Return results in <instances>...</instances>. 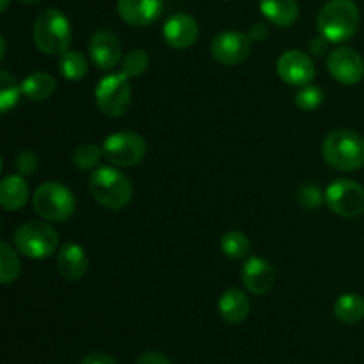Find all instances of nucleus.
Listing matches in <instances>:
<instances>
[{"label":"nucleus","instance_id":"nucleus-32","mask_svg":"<svg viewBox=\"0 0 364 364\" xmlns=\"http://www.w3.org/2000/svg\"><path fill=\"white\" fill-rule=\"evenodd\" d=\"M135 364H173L167 355L160 354V352H146L137 359Z\"/></svg>","mask_w":364,"mask_h":364},{"label":"nucleus","instance_id":"nucleus-12","mask_svg":"<svg viewBox=\"0 0 364 364\" xmlns=\"http://www.w3.org/2000/svg\"><path fill=\"white\" fill-rule=\"evenodd\" d=\"M329 73L336 78L340 84L355 85L364 77V60L354 48L341 46L336 48L327 59Z\"/></svg>","mask_w":364,"mask_h":364},{"label":"nucleus","instance_id":"nucleus-37","mask_svg":"<svg viewBox=\"0 0 364 364\" xmlns=\"http://www.w3.org/2000/svg\"><path fill=\"white\" fill-rule=\"evenodd\" d=\"M20 2H23V4H36V2H39V0H20Z\"/></svg>","mask_w":364,"mask_h":364},{"label":"nucleus","instance_id":"nucleus-19","mask_svg":"<svg viewBox=\"0 0 364 364\" xmlns=\"http://www.w3.org/2000/svg\"><path fill=\"white\" fill-rule=\"evenodd\" d=\"M28 199V185L21 174H11L0 183V205L7 212H16L25 206Z\"/></svg>","mask_w":364,"mask_h":364},{"label":"nucleus","instance_id":"nucleus-34","mask_svg":"<svg viewBox=\"0 0 364 364\" xmlns=\"http://www.w3.org/2000/svg\"><path fill=\"white\" fill-rule=\"evenodd\" d=\"M249 38L252 39V41H263V39L267 38V27L263 23H255L251 27V31H249Z\"/></svg>","mask_w":364,"mask_h":364},{"label":"nucleus","instance_id":"nucleus-15","mask_svg":"<svg viewBox=\"0 0 364 364\" xmlns=\"http://www.w3.org/2000/svg\"><path fill=\"white\" fill-rule=\"evenodd\" d=\"M199 27L198 21L191 14L178 13L171 16L164 25V39L173 48H188L198 39Z\"/></svg>","mask_w":364,"mask_h":364},{"label":"nucleus","instance_id":"nucleus-29","mask_svg":"<svg viewBox=\"0 0 364 364\" xmlns=\"http://www.w3.org/2000/svg\"><path fill=\"white\" fill-rule=\"evenodd\" d=\"M322 91L316 85H304L297 92V96H295V105L301 110H304V112H311V110L318 109L320 103H322Z\"/></svg>","mask_w":364,"mask_h":364},{"label":"nucleus","instance_id":"nucleus-16","mask_svg":"<svg viewBox=\"0 0 364 364\" xmlns=\"http://www.w3.org/2000/svg\"><path fill=\"white\" fill-rule=\"evenodd\" d=\"M242 279L251 294L267 295L276 283V272L267 259L256 256V258L247 259L244 272H242Z\"/></svg>","mask_w":364,"mask_h":364},{"label":"nucleus","instance_id":"nucleus-4","mask_svg":"<svg viewBox=\"0 0 364 364\" xmlns=\"http://www.w3.org/2000/svg\"><path fill=\"white\" fill-rule=\"evenodd\" d=\"M92 198L109 210H121L130 203L134 188L130 180L114 167H98L89 178Z\"/></svg>","mask_w":364,"mask_h":364},{"label":"nucleus","instance_id":"nucleus-23","mask_svg":"<svg viewBox=\"0 0 364 364\" xmlns=\"http://www.w3.org/2000/svg\"><path fill=\"white\" fill-rule=\"evenodd\" d=\"M59 70L68 80H82L87 73V60L77 50H68L63 55H59Z\"/></svg>","mask_w":364,"mask_h":364},{"label":"nucleus","instance_id":"nucleus-9","mask_svg":"<svg viewBox=\"0 0 364 364\" xmlns=\"http://www.w3.org/2000/svg\"><path fill=\"white\" fill-rule=\"evenodd\" d=\"M326 203L336 215L352 217L364 212V188L352 180H336L326 191Z\"/></svg>","mask_w":364,"mask_h":364},{"label":"nucleus","instance_id":"nucleus-26","mask_svg":"<svg viewBox=\"0 0 364 364\" xmlns=\"http://www.w3.org/2000/svg\"><path fill=\"white\" fill-rule=\"evenodd\" d=\"M220 247L226 256L233 259H242L249 255L251 251V244H249L247 237L240 231H228L224 233L223 240H220Z\"/></svg>","mask_w":364,"mask_h":364},{"label":"nucleus","instance_id":"nucleus-36","mask_svg":"<svg viewBox=\"0 0 364 364\" xmlns=\"http://www.w3.org/2000/svg\"><path fill=\"white\" fill-rule=\"evenodd\" d=\"M7 6H9V0H2V6H0V11H6L7 9Z\"/></svg>","mask_w":364,"mask_h":364},{"label":"nucleus","instance_id":"nucleus-28","mask_svg":"<svg viewBox=\"0 0 364 364\" xmlns=\"http://www.w3.org/2000/svg\"><path fill=\"white\" fill-rule=\"evenodd\" d=\"M103 156V149L96 144H82L75 149L73 164L80 171H89L100 164Z\"/></svg>","mask_w":364,"mask_h":364},{"label":"nucleus","instance_id":"nucleus-27","mask_svg":"<svg viewBox=\"0 0 364 364\" xmlns=\"http://www.w3.org/2000/svg\"><path fill=\"white\" fill-rule=\"evenodd\" d=\"M149 66V57L144 50H132L121 60V68H123V73L127 75L128 78L141 77Z\"/></svg>","mask_w":364,"mask_h":364},{"label":"nucleus","instance_id":"nucleus-8","mask_svg":"<svg viewBox=\"0 0 364 364\" xmlns=\"http://www.w3.org/2000/svg\"><path fill=\"white\" fill-rule=\"evenodd\" d=\"M103 156L119 167L137 166L146 156L144 139L134 132H117L109 135L102 146Z\"/></svg>","mask_w":364,"mask_h":364},{"label":"nucleus","instance_id":"nucleus-17","mask_svg":"<svg viewBox=\"0 0 364 364\" xmlns=\"http://www.w3.org/2000/svg\"><path fill=\"white\" fill-rule=\"evenodd\" d=\"M57 270L68 281H78L87 272V256L78 244L68 242L57 255Z\"/></svg>","mask_w":364,"mask_h":364},{"label":"nucleus","instance_id":"nucleus-21","mask_svg":"<svg viewBox=\"0 0 364 364\" xmlns=\"http://www.w3.org/2000/svg\"><path fill=\"white\" fill-rule=\"evenodd\" d=\"M57 82L52 75L43 73V71H36V73L28 75L23 82H21V91L28 100L34 102H43L48 100L50 96L55 92Z\"/></svg>","mask_w":364,"mask_h":364},{"label":"nucleus","instance_id":"nucleus-14","mask_svg":"<svg viewBox=\"0 0 364 364\" xmlns=\"http://www.w3.org/2000/svg\"><path fill=\"white\" fill-rule=\"evenodd\" d=\"M164 0H117L121 20L134 27L151 25L162 14Z\"/></svg>","mask_w":364,"mask_h":364},{"label":"nucleus","instance_id":"nucleus-20","mask_svg":"<svg viewBox=\"0 0 364 364\" xmlns=\"http://www.w3.org/2000/svg\"><path fill=\"white\" fill-rule=\"evenodd\" d=\"M259 9L276 27H290L299 18L297 0H259Z\"/></svg>","mask_w":364,"mask_h":364},{"label":"nucleus","instance_id":"nucleus-7","mask_svg":"<svg viewBox=\"0 0 364 364\" xmlns=\"http://www.w3.org/2000/svg\"><path fill=\"white\" fill-rule=\"evenodd\" d=\"M96 107L109 117H121L127 114L132 103V87L127 75L112 73L98 82L95 91Z\"/></svg>","mask_w":364,"mask_h":364},{"label":"nucleus","instance_id":"nucleus-30","mask_svg":"<svg viewBox=\"0 0 364 364\" xmlns=\"http://www.w3.org/2000/svg\"><path fill=\"white\" fill-rule=\"evenodd\" d=\"M323 198H326V196L318 191V187H313V185H304L297 194L299 203H301L304 208H309V210L318 208V206L322 205Z\"/></svg>","mask_w":364,"mask_h":364},{"label":"nucleus","instance_id":"nucleus-24","mask_svg":"<svg viewBox=\"0 0 364 364\" xmlns=\"http://www.w3.org/2000/svg\"><path fill=\"white\" fill-rule=\"evenodd\" d=\"M21 95H23V91H21V85H18L16 78L4 70L0 73V110H2V114L9 112L16 105Z\"/></svg>","mask_w":364,"mask_h":364},{"label":"nucleus","instance_id":"nucleus-3","mask_svg":"<svg viewBox=\"0 0 364 364\" xmlns=\"http://www.w3.org/2000/svg\"><path fill=\"white\" fill-rule=\"evenodd\" d=\"M34 43L46 55H63L71 43V25L59 9H45L34 23Z\"/></svg>","mask_w":364,"mask_h":364},{"label":"nucleus","instance_id":"nucleus-25","mask_svg":"<svg viewBox=\"0 0 364 364\" xmlns=\"http://www.w3.org/2000/svg\"><path fill=\"white\" fill-rule=\"evenodd\" d=\"M20 274V259L7 242L0 244V283L11 284Z\"/></svg>","mask_w":364,"mask_h":364},{"label":"nucleus","instance_id":"nucleus-33","mask_svg":"<svg viewBox=\"0 0 364 364\" xmlns=\"http://www.w3.org/2000/svg\"><path fill=\"white\" fill-rule=\"evenodd\" d=\"M80 364H117V361L110 355L103 354V352H91L82 359Z\"/></svg>","mask_w":364,"mask_h":364},{"label":"nucleus","instance_id":"nucleus-2","mask_svg":"<svg viewBox=\"0 0 364 364\" xmlns=\"http://www.w3.org/2000/svg\"><path fill=\"white\" fill-rule=\"evenodd\" d=\"M326 162L338 171H355L364 166V139L350 130H334L322 146Z\"/></svg>","mask_w":364,"mask_h":364},{"label":"nucleus","instance_id":"nucleus-35","mask_svg":"<svg viewBox=\"0 0 364 364\" xmlns=\"http://www.w3.org/2000/svg\"><path fill=\"white\" fill-rule=\"evenodd\" d=\"M327 39L323 38H320V39H315V41L311 43V50H313V53H315V55H322L323 52H326V46H327Z\"/></svg>","mask_w":364,"mask_h":364},{"label":"nucleus","instance_id":"nucleus-1","mask_svg":"<svg viewBox=\"0 0 364 364\" xmlns=\"http://www.w3.org/2000/svg\"><path fill=\"white\" fill-rule=\"evenodd\" d=\"M359 9L352 0H329L318 14V31L329 43H343L355 34Z\"/></svg>","mask_w":364,"mask_h":364},{"label":"nucleus","instance_id":"nucleus-22","mask_svg":"<svg viewBox=\"0 0 364 364\" xmlns=\"http://www.w3.org/2000/svg\"><path fill=\"white\" fill-rule=\"evenodd\" d=\"M334 315L343 323H358L364 318V299L358 294H345L334 304Z\"/></svg>","mask_w":364,"mask_h":364},{"label":"nucleus","instance_id":"nucleus-13","mask_svg":"<svg viewBox=\"0 0 364 364\" xmlns=\"http://www.w3.org/2000/svg\"><path fill=\"white\" fill-rule=\"evenodd\" d=\"M121 43L116 34L109 31H100L89 41V55L100 70H112L121 60Z\"/></svg>","mask_w":364,"mask_h":364},{"label":"nucleus","instance_id":"nucleus-11","mask_svg":"<svg viewBox=\"0 0 364 364\" xmlns=\"http://www.w3.org/2000/svg\"><path fill=\"white\" fill-rule=\"evenodd\" d=\"M277 73H279L281 80L287 84L304 87L309 82H313L316 71L313 59L308 53L301 52V50H288L277 60Z\"/></svg>","mask_w":364,"mask_h":364},{"label":"nucleus","instance_id":"nucleus-6","mask_svg":"<svg viewBox=\"0 0 364 364\" xmlns=\"http://www.w3.org/2000/svg\"><path fill=\"white\" fill-rule=\"evenodd\" d=\"M14 245L27 258H50L59 245V233L50 224L25 223L14 233Z\"/></svg>","mask_w":364,"mask_h":364},{"label":"nucleus","instance_id":"nucleus-31","mask_svg":"<svg viewBox=\"0 0 364 364\" xmlns=\"http://www.w3.org/2000/svg\"><path fill=\"white\" fill-rule=\"evenodd\" d=\"M36 167H38V156L31 149H23V151L18 153L16 156V169L21 176H28V174L36 173Z\"/></svg>","mask_w":364,"mask_h":364},{"label":"nucleus","instance_id":"nucleus-18","mask_svg":"<svg viewBox=\"0 0 364 364\" xmlns=\"http://www.w3.org/2000/svg\"><path fill=\"white\" fill-rule=\"evenodd\" d=\"M249 309H251V302H249L247 295L238 288H230L219 299L220 316L224 322L231 323V326L244 322L249 315Z\"/></svg>","mask_w":364,"mask_h":364},{"label":"nucleus","instance_id":"nucleus-10","mask_svg":"<svg viewBox=\"0 0 364 364\" xmlns=\"http://www.w3.org/2000/svg\"><path fill=\"white\" fill-rule=\"evenodd\" d=\"M251 41L252 39L249 38V34L235 31L220 32L212 41L213 59L219 60L220 64H226V66L244 63L251 52Z\"/></svg>","mask_w":364,"mask_h":364},{"label":"nucleus","instance_id":"nucleus-5","mask_svg":"<svg viewBox=\"0 0 364 364\" xmlns=\"http://www.w3.org/2000/svg\"><path fill=\"white\" fill-rule=\"evenodd\" d=\"M36 213L50 223H63L75 213V196L68 187L57 181H46L39 185L32 198Z\"/></svg>","mask_w":364,"mask_h":364}]
</instances>
